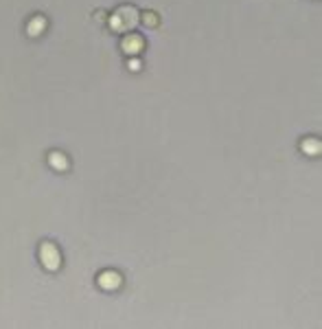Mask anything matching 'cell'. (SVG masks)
Wrapping results in <instances>:
<instances>
[{
    "instance_id": "obj_4",
    "label": "cell",
    "mask_w": 322,
    "mask_h": 329,
    "mask_svg": "<svg viewBox=\"0 0 322 329\" xmlns=\"http://www.w3.org/2000/svg\"><path fill=\"white\" fill-rule=\"evenodd\" d=\"M99 285L103 290H116L118 285H121V274H116V272H112V270H108V272H101L99 274Z\"/></svg>"
},
{
    "instance_id": "obj_5",
    "label": "cell",
    "mask_w": 322,
    "mask_h": 329,
    "mask_svg": "<svg viewBox=\"0 0 322 329\" xmlns=\"http://www.w3.org/2000/svg\"><path fill=\"white\" fill-rule=\"evenodd\" d=\"M44 27H46V20L42 18V16H35V18L29 22V27H27V33L31 37H35V35H40L42 31H44Z\"/></svg>"
},
{
    "instance_id": "obj_6",
    "label": "cell",
    "mask_w": 322,
    "mask_h": 329,
    "mask_svg": "<svg viewBox=\"0 0 322 329\" xmlns=\"http://www.w3.org/2000/svg\"><path fill=\"white\" fill-rule=\"evenodd\" d=\"M48 163L53 164V167H57V169H66V167H68V158H66L62 151H50Z\"/></svg>"
},
{
    "instance_id": "obj_1",
    "label": "cell",
    "mask_w": 322,
    "mask_h": 329,
    "mask_svg": "<svg viewBox=\"0 0 322 329\" xmlns=\"http://www.w3.org/2000/svg\"><path fill=\"white\" fill-rule=\"evenodd\" d=\"M138 18H141V14H138L136 7H132V5L118 7V9L110 16V27H112L116 33H125V31L136 27Z\"/></svg>"
},
{
    "instance_id": "obj_8",
    "label": "cell",
    "mask_w": 322,
    "mask_h": 329,
    "mask_svg": "<svg viewBox=\"0 0 322 329\" xmlns=\"http://www.w3.org/2000/svg\"><path fill=\"white\" fill-rule=\"evenodd\" d=\"M143 20H145V24H149V27H156V22H158V20H156V14H145Z\"/></svg>"
},
{
    "instance_id": "obj_3",
    "label": "cell",
    "mask_w": 322,
    "mask_h": 329,
    "mask_svg": "<svg viewBox=\"0 0 322 329\" xmlns=\"http://www.w3.org/2000/svg\"><path fill=\"white\" fill-rule=\"evenodd\" d=\"M121 49L125 50L127 55H138L145 49V40H143L141 35H136V33H129V35H125L121 40Z\"/></svg>"
},
{
    "instance_id": "obj_7",
    "label": "cell",
    "mask_w": 322,
    "mask_h": 329,
    "mask_svg": "<svg viewBox=\"0 0 322 329\" xmlns=\"http://www.w3.org/2000/svg\"><path fill=\"white\" fill-rule=\"evenodd\" d=\"M303 149L307 151V154H320V141L307 138V141H303Z\"/></svg>"
},
{
    "instance_id": "obj_2",
    "label": "cell",
    "mask_w": 322,
    "mask_h": 329,
    "mask_svg": "<svg viewBox=\"0 0 322 329\" xmlns=\"http://www.w3.org/2000/svg\"><path fill=\"white\" fill-rule=\"evenodd\" d=\"M40 259H42V263H44L46 270H57L59 263H62V255H59L57 246L50 244V242H44L40 246Z\"/></svg>"
}]
</instances>
